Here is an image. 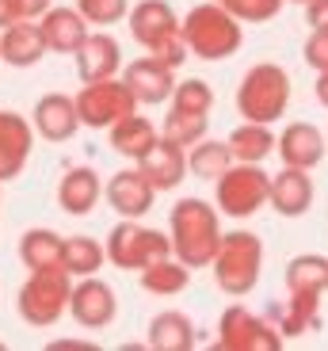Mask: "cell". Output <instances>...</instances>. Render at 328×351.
<instances>
[{"label":"cell","instance_id":"6da1fadb","mask_svg":"<svg viewBox=\"0 0 328 351\" xmlns=\"http://www.w3.org/2000/svg\"><path fill=\"white\" fill-rule=\"evenodd\" d=\"M168 233H172V248L187 267H210L225 237L218 210L203 199H179L168 214Z\"/></svg>","mask_w":328,"mask_h":351},{"label":"cell","instance_id":"7a4b0ae2","mask_svg":"<svg viewBox=\"0 0 328 351\" xmlns=\"http://www.w3.org/2000/svg\"><path fill=\"white\" fill-rule=\"evenodd\" d=\"M184 38L199 62H222V58H233L240 50L244 27L225 4L206 0V4H195L184 16Z\"/></svg>","mask_w":328,"mask_h":351},{"label":"cell","instance_id":"3957f363","mask_svg":"<svg viewBox=\"0 0 328 351\" xmlns=\"http://www.w3.org/2000/svg\"><path fill=\"white\" fill-rule=\"evenodd\" d=\"M130 35L138 38L153 58L168 62L172 69H179V65L187 62V53H191V46H187V38H184V19H176L168 0H142V4H134Z\"/></svg>","mask_w":328,"mask_h":351},{"label":"cell","instance_id":"277c9868","mask_svg":"<svg viewBox=\"0 0 328 351\" xmlns=\"http://www.w3.org/2000/svg\"><path fill=\"white\" fill-rule=\"evenodd\" d=\"M210 267L218 290H225L233 298H244L249 290H256L260 271H264V241L249 229H233L222 237V248H218Z\"/></svg>","mask_w":328,"mask_h":351},{"label":"cell","instance_id":"5b68a950","mask_svg":"<svg viewBox=\"0 0 328 351\" xmlns=\"http://www.w3.org/2000/svg\"><path fill=\"white\" fill-rule=\"evenodd\" d=\"M290 107V77L283 65L260 62L252 65L237 88V111L244 123H275Z\"/></svg>","mask_w":328,"mask_h":351},{"label":"cell","instance_id":"8992f818","mask_svg":"<svg viewBox=\"0 0 328 351\" xmlns=\"http://www.w3.org/2000/svg\"><path fill=\"white\" fill-rule=\"evenodd\" d=\"M69 302H73V275L65 267H53V271H31V279L19 287L16 309L27 325L50 328L69 313Z\"/></svg>","mask_w":328,"mask_h":351},{"label":"cell","instance_id":"52a82bcc","mask_svg":"<svg viewBox=\"0 0 328 351\" xmlns=\"http://www.w3.org/2000/svg\"><path fill=\"white\" fill-rule=\"evenodd\" d=\"M164 256H176L172 248V233L164 237L160 229L138 226V218H123L111 233H107V260L123 267V271H138L142 275L145 267H153Z\"/></svg>","mask_w":328,"mask_h":351},{"label":"cell","instance_id":"ba28073f","mask_svg":"<svg viewBox=\"0 0 328 351\" xmlns=\"http://www.w3.org/2000/svg\"><path fill=\"white\" fill-rule=\"evenodd\" d=\"M142 99L134 96V88L123 77H103V80H84V88L77 92V107L84 126L92 130H111L115 123H123L126 114L138 111Z\"/></svg>","mask_w":328,"mask_h":351},{"label":"cell","instance_id":"9c48e42d","mask_svg":"<svg viewBox=\"0 0 328 351\" xmlns=\"http://www.w3.org/2000/svg\"><path fill=\"white\" fill-rule=\"evenodd\" d=\"M214 199L225 218H252L264 202H271V176L260 165L237 160L222 180H214Z\"/></svg>","mask_w":328,"mask_h":351},{"label":"cell","instance_id":"30bf717a","mask_svg":"<svg viewBox=\"0 0 328 351\" xmlns=\"http://www.w3.org/2000/svg\"><path fill=\"white\" fill-rule=\"evenodd\" d=\"M286 336L267 317H256L244 306H229L218 321V348L225 351H279Z\"/></svg>","mask_w":328,"mask_h":351},{"label":"cell","instance_id":"8fae6325","mask_svg":"<svg viewBox=\"0 0 328 351\" xmlns=\"http://www.w3.org/2000/svg\"><path fill=\"white\" fill-rule=\"evenodd\" d=\"M103 195H107V202H111V210H115L118 218H145V214L153 210L157 187H153V180L142 172V165H138V168H123V172L111 176Z\"/></svg>","mask_w":328,"mask_h":351},{"label":"cell","instance_id":"7c38bea8","mask_svg":"<svg viewBox=\"0 0 328 351\" xmlns=\"http://www.w3.org/2000/svg\"><path fill=\"white\" fill-rule=\"evenodd\" d=\"M69 313H73V321H77L80 328H107L118 313L115 290L107 287L103 279H96V275H84V279L73 287Z\"/></svg>","mask_w":328,"mask_h":351},{"label":"cell","instance_id":"4fadbf2b","mask_svg":"<svg viewBox=\"0 0 328 351\" xmlns=\"http://www.w3.org/2000/svg\"><path fill=\"white\" fill-rule=\"evenodd\" d=\"M123 80L134 88V96L142 99V104L157 107L164 104V99H172V92H176V69H172L168 62H160V58H138V62H130L123 69Z\"/></svg>","mask_w":328,"mask_h":351},{"label":"cell","instance_id":"5bb4252c","mask_svg":"<svg viewBox=\"0 0 328 351\" xmlns=\"http://www.w3.org/2000/svg\"><path fill=\"white\" fill-rule=\"evenodd\" d=\"M35 123H27L16 111H0V184L16 180L27 168L31 145H35Z\"/></svg>","mask_w":328,"mask_h":351},{"label":"cell","instance_id":"9a60e30c","mask_svg":"<svg viewBox=\"0 0 328 351\" xmlns=\"http://www.w3.org/2000/svg\"><path fill=\"white\" fill-rule=\"evenodd\" d=\"M35 130L42 134L46 141H69L73 134L84 126V119H80V107L77 99L62 96V92H50V96H42L35 104Z\"/></svg>","mask_w":328,"mask_h":351},{"label":"cell","instance_id":"2e32d148","mask_svg":"<svg viewBox=\"0 0 328 351\" xmlns=\"http://www.w3.org/2000/svg\"><path fill=\"white\" fill-rule=\"evenodd\" d=\"M138 165H142V172L153 180L157 191H172V187H179L184 184V176L191 172V165H187V149L176 145V141H168L164 134H160V141L145 153L142 160H138Z\"/></svg>","mask_w":328,"mask_h":351},{"label":"cell","instance_id":"e0dca14e","mask_svg":"<svg viewBox=\"0 0 328 351\" xmlns=\"http://www.w3.org/2000/svg\"><path fill=\"white\" fill-rule=\"evenodd\" d=\"M46 50H50V46H46L42 23H35V19H16L12 27L0 31V53H4V62L16 65V69H31Z\"/></svg>","mask_w":328,"mask_h":351},{"label":"cell","instance_id":"ac0fdd59","mask_svg":"<svg viewBox=\"0 0 328 351\" xmlns=\"http://www.w3.org/2000/svg\"><path fill=\"white\" fill-rule=\"evenodd\" d=\"M73 58H77L80 80L118 77V69H123V50H118V43L107 35V31H92V35L84 38V46H80Z\"/></svg>","mask_w":328,"mask_h":351},{"label":"cell","instance_id":"d6986e66","mask_svg":"<svg viewBox=\"0 0 328 351\" xmlns=\"http://www.w3.org/2000/svg\"><path fill=\"white\" fill-rule=\"evenodd\" d=\"M325 145L328 138L317 130V126L310 123H290L283 134H279V157H283V165L290 168H317L320 160H325Z\"/></svg>","mask_w":328,"mask_h":351},{"label":"cell","instance_id":"ffe728a7","mask_svg":"<svg viewBox=\"0 0 328 351\" xmlns=\"http://www.w3.org/2000/svg\"><path fill=\"white\" fill-rule=\"evenodd\" d=\"M313 202V180L310 168H290L283 165V172L271 176V206L283 218H302Z\"/></svg>","mask_w":328,"mask_h":351},{"label":"cell","instance_id":"44dd1931","mask_svg":"<svg viewBox=\"0 0 328 351\" xmlns=\"http://www.w3.org/2000/svg\"><path fill=\"white\" fill-rule=\"evenodd\" d=\"M88 27L92 23L80 8H50L42 16V35L53 53H77L84 46V38L92 35Z\"/></svg>","mask_w":328,"mask_h":351},{"label":"cell","instance_id":"7402d4cb","mask_svg":"<svg viewBox=\"0 0 328 351\" xmlns=\"http://www.w3.org/2000/svg\"><path fill=\"white\" fill-rule=\"evenodd\" d=\"M103 191L107 187L99 184L96 168H69L62 176V184H58V206L65 214H73V218H84V214L96 210V202Z\"/></svg>","mask_w":328,"mask_h":351},{"label":"cell","instance_id":"603a6c76","mask_svg":"<svg viewBox=\"0 0 328 351\" xmlns=\"http://www.w3.org/2000/svg\"><path fill=\"white\" fill-rule=\"evenodd\" d=\"M267 321H271L286 340L305 336V332H313V328L320 332V298H298V294H286V306L275 302V306L267 309Z\"/></svg>","mask_w":328,"mask_h":351},{"label":"cell","instance_id":"cb8c5ba5","mask_svg":"<svg viewBox=\"0 0 328 351\" xmlns=\"http://www.w3.org/2000/svg\"><path fill=\"white\" fill-rule=\"evenodd\" d=\"M65 241L53 229H27L19 237V260L27 263V271H53L65 267Z\"/></svg>","mask_w":328,"mask_h":351},{"label":"cell","instance_id":"d4e9b609","mask_svg":"<svg viewBox=\"0 0 328 351\" xmlns=\"http://www.w3.org/2000/svg\"><path fill=\"white\" fill-rule=\"evenodd\" d=\"M157 141H160V130L149 123V119H142L138 111L126 114L123 123L111 126V149H115L118 157L134 160V165H138V160H142Z\"/></svg>","mask_w":328,"mask_h":351},{"label":"cell","instance_id":"484cf974","mask_svg":"<svg viewBox=\"0 0 328 351\" xmlns=\"http://www.w3.org/2000/svg\"><path fill=\"white\" fill-rule=\"evenodd\" d=\"M328 290V260L325 256H294L286 263V294H298V298H320Z\"/></svg>","mask_w":328,"mask_h":351},{"label":"cell","instance_id":"4316f807","mask_svg":"<svg viewBox=\"0 0 328 351\" xmlns=\"http://www.w3.org/2000/svg\"><path fill=\"white\" fill-rule=\"evenodd\" d=\"M149 348L153 351H191L195 348V325L179 309H164L149 321Z\"/></svg>","mask_w":328,"mask_h":351},{"label":"cell","instance_id":"83f0119b","mask_svg":"<svg viewBox=\"0 0 328 351\" xmlns=\"http://www.w3.org/2000/svg\"><path fill=\"white\" fill-rule=\"evenodd\" d=\"M225 141H229L233 157L244 160V165H264L267 153L279 149V138L271 134V123H244V126H237Z\"/></svg>","mask_w":328,"mask_h":351},{"label":"cell","instance_id":"f1b7e54d","mask_svg":"<svg viewBox=\"0 0 328 351\" xmlns=\"http://www.w3.org/2000/svg\"><path fill=\"white\" fill-rule=\"evenodd\" d=\"M187 282H191V267H187L179 256H176V260L164 256V260H157L153 267H145V271H142V287L149 290V294H160V298L184 294Z\"/></svg>","mask_w":328,"mask_h":351},{"label":"cell","instance_id":"f546056e","mask_svg":"<svg viewBox=\"0 0 328 351\" xmlns=\"http://www.w3.org/2000/svg\"><path fill=\"white\" fill-rule=\"evenodd\" d=\"M233 149L229 141H199V145H191V153H187V165H191V172L199 176V180H222L225 172L233 168Z\"/></svg>","mask_w":328,"mask_h":351},{"label":"cell","instance_id":"4dcf8cb0","mask_svg":"<svg viewBox=\"0 0 328 351\" xmlns=\"http://www.w3.org/2000/svg\"><path fill=\"white\" fill-rule=\"evenodd\" d=\"M103 256L107 248L99 245L96 237H69L65 241V271L77 275V279H84V275H96L99 267H103Z\"/></svg>","mask_w":328,"mask_h":351},{"label":"cell","instance_id":"1f68e13d","mask_svg":"<svg viewBox=\"0 0 328 351\" xmlns=\"http://www.w3.org/2000/svg\"><path fill=\"white\" fill-rule=\"evenodd\" d=\"M206 126H210V119L206 114H191V111H176V107H168V119H164V138L176 141V145H184V149H191V145H199V141L206 138Z\"/></svg>","mask_w":328,"mask_h":351},{"label":"cell","instance_id":"d6a6232c","mask_svg":"<svg viewBox=\"0 0 328 351\" xmlns=\"http://www.w3.org/2000/svg\"><path fill=\"white\" fill-rule=\"evenodd\" d=\"M172 107H176V111H191V114H210L214 88L206 84V80H199V77L179 80L176 92H172Z\"/></svg>","mask_w":328,"mask_h":351},{"label":"cell","instance_id":"836d02e7","mask_svg":"<svg viewBox=\"0 0 328 351\" xmlns=\"http://www.w3.org/2000/svg\"><path fill=\"white\" fill-rule=\"evenodd\" d=\"M77 8L88 16L92 27H111L118 19H130V0H77Z\"/></svg>","mask_w":328,"mask_h":351},{"label":"cell","instance_id":"e575fe53","mask_svg":"<svg viewBox=\"0 0 328 351\" xmlns=\"http://www.w3.org/2000/svg\"><path fill=\"white\" fill-rule=\"evenodd\" d=\"M225 8H229L240 23H267V19L279 16L283 0H225Z\"/></svg>","mask_w":328,"mask_h":351},{"label":"cell","instance_id":"d590c367","mask_svg":"<svg viewBox=\"0 0 328 351\" xmlns=\"http://www.w3.org/2000/svg\"><path fill=\"white\" fill-rule=\"evenodd\" d=\"M305 65L317 73H328V31H313L310 38H305V50H302Z\"/></svg>","mask_w":328,"mask_h":351},{"label":"cell","instance_id":"8d00e7d4","mask_svg":"<svg viewBox=\"0 0 328 351\" xmlns=\"http://www.w3.org/2000/svg\"><path fill=\"white\" fill-rule=\"evenodd\" d=\"M305 23H310L313 31H328V0H313V4H305Z\"/></svg>","mask_w":328,"mask_h":351},{"label":"cell","instance_id":"74e56055","mask_svg":"<svg viewBox=\"0 0 328 351\" xmlns=\"http://www.w3.org/2000/svg\"><path fill=\"white\" fill-rule=\"evenodd\" d=\"M16 8H19V19H42L53 8V0H16Z\"/></svg>","mask_w":328,"mask_h":351},{"label":"cell","instance_id":"f35d334b","mask_svg":"<svg viewBox=\"0 0 328 351\" xmlns=\"http://www.w3.org/2000/svg\"><path fill=\"white\" fill-rule=\"evenodd\" d=\"M19 19V8H16V0H0V31L4 27H12Z\"/></svg>","mask_w":328,"mask_h":351},{"label":"cell","instance_id":"ab89813d","mask_svg":"<svg viewBox=\"0 0 328 351\" xmlns=\"http://www.w3.org/2000/svg\"><path fill=\"white\" fill-rule=\"evenodd\" d=\"M317 99L320 107H328V73H317Z\"/></svg>","mask_w":328,"mask_h":351},{"label":"cell","instance_id":"60d3db41","mask_svg":"<svg viewBox=\"0 0 328 351\" xmlns=\"http://www.w3.org/2000/svg\"><path fill=\"white\" fill-rule=\"evenodd\" d=\"M294 4H313V0H294Z\"/></svg>","mask_w":328,"mask_h":351},{"label":"cell","instance_id":"b9f144b4","mask_svg":"<svg viewBox=\"0 0 328 351\" xmlns=\"http://www.w3.org/2000/svg\"><path fill=\"white\" fill-rule=\"evenodd\" d=\"M0 62H4V53H0Z\"/></svg>","mask_w":328,"mask_h":351},{"label":"cell","instance_id":"7bdbcfd3","mask_svg":"<svg viewBox=\"0 0 328 351\" xmlns=\"http://www.w3.org/2000/svg\"><path fill=\"white\" fill-rule=\"evenodd\" d=\"M218 4H225V0H218Z\"/></svg>","mask_w":328,"mask_h":351}]
</instances>
